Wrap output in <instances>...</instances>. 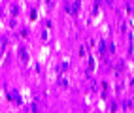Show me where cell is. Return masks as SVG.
I'll return each mask as SVG.
<instances>
[{
    "label": "cell",
    "mask_w": 134,
    "mask_h": 113,
    "mask_svg": "<svg viewBox=\"0 0 134 113\" xmlns=\"http://www.w3.org/2000/svg\"><path fill=\"white\" fill-rule=\"evenodd\" d=\"M19 58H21V62H29V53H26L25 47H19Z\"/></svg>",
    "instance_id": "1"
},
{
    "label": "cell",
    "mask_w": 134,
    "mask_h": 113,
    "mask_svg": "<svg viewBox=\"0 0 134 113\" xmlns=\"http://www.w3.org/2000/svg\"><path fill=\"white\" fill-rule=\"evenodd\" d=\"M59 85L62 87V89H68V79H66V77L62 75V74L59 75Z\"/></svg>",
    "instance_id": "2"
},
{
    "label": "cell",
    "mask_w": 134,
    "mask_h": 113,
    "mask_svg": "<svg viewBox=\"0 0 134 113\" xmlns=\"http://www.w3.org/2000/svg\"><path fill=\"white\" fill-rule=\"evenodd\" d=\"M10 13H12V17H17V15H19V6H17V4H12V6H10Z\"/></svg>",
    "instance_id": "3"
},
{
    "label": "cell",
    "mask_w": 134,
    "mask_h": 113,
    "mask_svg": "<svg viewBox=\"0 0 134 113\" xmlns=\"http://www.w3.org/2000/svg\"><path fill=\"white\" fill-rule=\"evenodd\" d=\"M68 66H70L68 62H60V68H59V70H60V72H66V70H68Z\"/></svg>",
    "instance_id": "6"
},
{
    "label": "cell",
    "mask_w": 134,
    "mask_h": 113,
    "mask_svg": "<svg viewBox=\"0 0 134 113\" xmlns=\"http://www.w3.org/2000/svg\"><path fill=\"white\" fill-rule=\"evenodd\" d=\"M132 11H134V8H132Z\"/></svg>",
    "instance_id": "8"
},
{
    "label": "cell",
    "mask_w": 134,
    "mask_h": 113,
    "mask_svg": "<svg viewBox=\"0 0 134 113\" xmlns=\"http://www.w3.org/2000/svg\"><path fill=\"white\" fill-rule=\"evenodd\" d=\"M98 51H100L102 55H106V51H108V47H106V41H104V40L98 41Z\"/></svg>",
    "instance_id": "4"
},
{
    "label": "cell",
    "mask_w": 134,
    "mask_h": 113,
    "mask_svg": "<svg viewBox=\"0 0 134 113\" xmlns=\"http://www.w3.org/2000/svg\"><path fill=\"white\" fill-rule=\"evenodd\" d=\"M130 104H132V102H130V100H127V102H125V106H123V108H125V109H130V108H132Z\"/></svg>",
    "instance_id": "7"
},
{
    "label": "cell",
    "mask_w": 134,
    "mask_h": 113,
    "mask_svg": "<svg viewBox=\"0 0 134 113\" xmlns=\"http://www.w3.org/2000/svg\"><path fill=\"white\" fill-rule=\"evenodd\" d=\"M79 6H81V2H79V0H74L72 8H74V13H76V15H77V11H79Z\"/></svg>",
    "instance_id": "5"
}]
</instances>
